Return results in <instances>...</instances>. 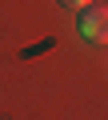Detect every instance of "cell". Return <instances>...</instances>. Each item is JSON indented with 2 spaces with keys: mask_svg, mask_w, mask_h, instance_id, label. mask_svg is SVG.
I'll return each instance as SVG.
<instances>
[{
  "mask_svg": "<svg viewBox=\"0 0 108 120\" xmlns=\"http://www.w3.org/2000/svg\"><path fill=\"white\" fill-rule=\"evenodd\" d=\"M76 32H80L84 40H92V44H108V8H104V4H88V8H80V16H76Z\"/></svg>",
  "mask_w": 108,
  "mask_h": 120,
  "instance_id": "6da1fadb",
  "label": "cell"
},
{
  "mask_svg": "<svg viewBox=\"0 0 108 120\" xmlns=\"http://www.w3.org/2000/svg\"><path fill=\"white\" fill-rule=\"evenodd\" d=\"M64 8H72V12H80V8H88V0H60Z\"/></svg>",
  "mask_w": 108,
  "mask_h": 120,
  "instance_id": "7a4b0ae2",
  "label": "cell"
}]
</instances>
